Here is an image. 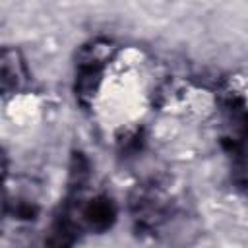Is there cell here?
<instances>
[{"instance_id":"obj_1","label":"cell","mask_w":248,"mask_h":248,"mask_svg":"<svg viewBox=\"0 0 248 248\" xmlns=\"http://www.w3.org/2000/svg\"><path fill=\"white\" fill-rule=\"evenodd\" d=\"M116 50L118 45L112 43L110 39H93L81 45L76 52L74 91L81 107H91V103L95 101L103 81V72L107 64L114 58Z\"/></svg>"},{"instance_id":"obj_2","label":"cell","mask_w":248,"mask_h":248,"mask_svg":"<svg viewBox=\"0 0 248 248\" xmlns=\"http://www.w3.org/2000/svg\"><path fill=\"white\" fill-rule=\"evenodd\" d=\"M130 211L138 231L153 232L170 213V200L155 184L136 186L130 194Z\"/></svg>"},{"instance_id":"obj_3","label":"cell","mask_w":248,"mask_h":248,"mask_svg":"<svg viewBox=\"0 0 248 248\" xmlns=\"http://www.w3.org/2000/svg\"><path fill=\"white\" fill-rule=\"evenodd\" d=\"M79 236L81 232L76 227V223L62 209V205H58L56 213L52 215L50 223L46 225L37 242V248H74Z\"/></svg>"},{"instance_id":"obj_4","label":"cell","mask_w":248,"mask_h":248,"mask_svg":"<svg viewBox=\"0 0 248 248\" xmlns=\"http://www.w3.org/2000/svg\"><path fill=\"white\" fill-rule=\"evenodd\" d=\"M27 83V68L21 52L12 46H4L0 52V87L2 95L10 97L19 93Z\"/></svg>"},{"instance_id":"obj_5","label":"cell","mask_w":248,"mask_h":248,"mask_svg":"<svg viewBox=\"0 0 248 248\" xmlns=\"http://www.w3.org/2000/svg\"><path fill=\"white\" fill-rule=\"evenodd\" d=\"M39 211H41L39 202L33 196L16 194L14 198H10V196L4 198V213H6V217H12L16 221H25V223L35 221Z\"/></svg>"}]
</instances>
